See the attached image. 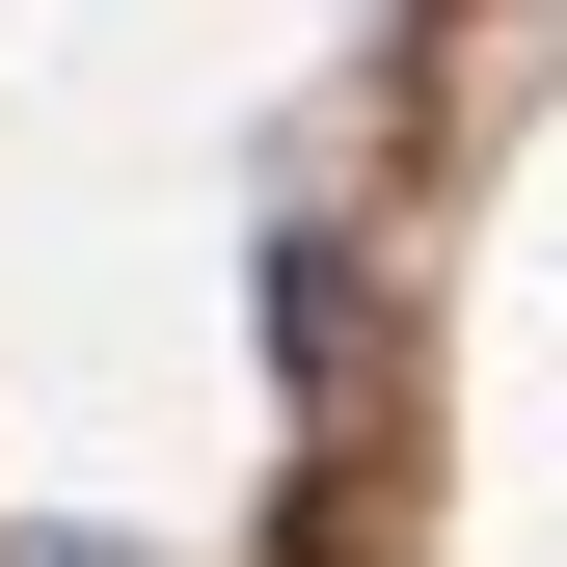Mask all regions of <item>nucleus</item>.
Wrapping results in <instances>:
<instances>
[{
    "label": "nucleus",
    "mask_w": 567,
    "mask_h": 567,
    "mask_svg": "<svg viewBox=\"0 0 567 567\" xmlns=\"http://www.w3.org/2000/svg\"><path fill=\"white\" fill-rule=\"evenodd\" d=\"M270 351H298V379H379V270H351V244H270Z\"/></svg>",
    "instance_id": "nucleus-1"
}]
</instances>
